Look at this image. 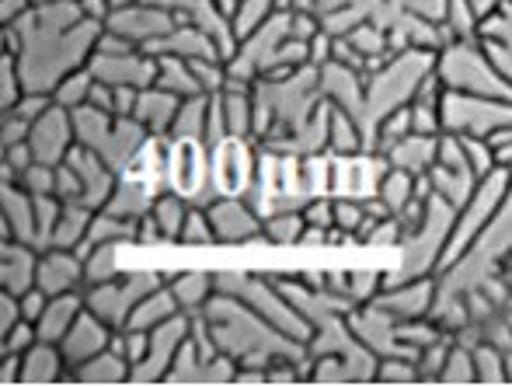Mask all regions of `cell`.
Segmentation results:
<instances>
[{"mask_svg":"<svg viewBox=\"0 0 512 387\" xmlns=\"http://www.w3.org/2000/svg\"><path fill=\"white\" fill-rule=\"evenodd\" d=\"M11 28L18 32L14 56H18L21 77H25V91H49V95L67 74L88 67L98 35L105 32L102 21L84 18L77 0L35 4Z\"/></svg>","mask_w":512,"mask_h":387,"instance_id":"cell-1","label":"cell"},{"mask_svg":"<svg viewBox=\"0 0 512 387\" xmlns=\"http://www.w3.org/2000/svg\"><path fill=\"white\" fill-rule=\"evenodd\" d=\"M199 318L213 335L216 349L234 356L241 367H272L276 360H304L307 356V342L283 335L230 293L216 290L213 300L199 311Z\"/></svg>","mask_w":512,"mask_h":387,"instance_id":"cell-2","label":"cell"},{"mask_svg":"<svg viewBox=\"0 0 512 387\" xmlns=\"http://www.w3.org/2000/svg\"><path fill=\"white\" fill-rule=\"evenodd\" d=\"M175 269H161V265H136V269H126L122 276L108 279V283L88 286L84 290V300H88V311H95L98 318L108 321L112 328H126L129 314L136 311L147 293H154L157 286H164L171 279Z\"/></svg>","mask_w":512,"mask_h":387,"instance_id":"cell-3","label":"cell"},{"mask_svg":"<svg viewBox=\"0 0 512 387\" xmlns=\"http://www.w3.org/2000/svg\"><path fill=\"white\" fill-rule=\"evenodd\" d=\"M168 189L185 196L192 206H209L220 199L209 178V143L196 136H168Z\"/></svg>","mask_w":512,"mask_h":387,"instance_id":"cell-4","label":"cell"},{"mask_svg":"<svg viewBox=\"0 0 512 387\" xmlns=\"http://www.w3.org/2000/svg\"><path fill=\"white\" fill-rule=\"evenodd\" d=\"M258 140L227 133L223 140L209 143V178L220 196H248L258 175Z\"/></svg>","mask_w":512,"mask_h":387,"instance_id":"cell-5","label":"cell"},{"mask_svg":"<svg viewBox=\"0 0 512 387\" xmlns=\"http://www.w3.org/2000/svg\"><path fill=\"white\" fill-rule=\"evenodd\" d=\"M206 213L213 220L216 241L223 248H255V245L269 248L262 234L265 217L251 206L248 196H220L216 203L206 206Z\"/></svg>","mask_w":512,"mask_h":387,"instance_id":"cell-6","label":"cell"},{"mask_svg":"<svg viewBox=\"0 0 512 387\" xmlns=\"http://www.w3.org/2000/svg\"><path fill=\"white\" fill-rule=\"evenodd\" d=\"M391 161L380 150H356V154H335V175H331V196L370 199L377 196L380 178L387 175Z\"/></svg>","mask_w":512,"mask_h":387,"instance_id":"cell-7","label":"cell"},{"mask_svg":"<svg viewBox=\"0 0 512 387\" xmlns=\"http://www.w3.org/2000/svg\"><path fill=\"white\" fill-rule=\"evenodd\" d=\"M192 335V314H175L171 321L157 325L150 332V349L140 363L133 367V381L129 384H164L171 363H175L182 342Z\"/></svg>","mask_w":512,"mask_h":387,"instance_id":"cell-8","label":"cell"},{"mask_svg":"<svg viewBox=\"0 0 512 387\" xmlns=\"http://www.w3.org/2000/svg\"><path fill=\"white\" fill-rule=\"evenodd\" d=\"M108 32H119L122 39H129L133 46L147 49L150 42L164 39L168 32L178 28V14L168 11V7H154V4H129V7H119V11L108 14L105 21Z\"/></svg>","mask_w":512,"mask_h":387,"instance_id":"cell-9","label":"cell"},{"mask_svg":"<svg viewBox=\"0 0 512 387\" xmlns=\"http://www.w3.org/2000/svg\"><path fill=\"white\" fill-rule=\"evenodd\" d=\"M88 67L98 81L112 84V88L143 91V88H154L157 81V56H150L147 49H133V53H115V56L91 53Z\"/></svg>","mask_w":512,"mask_h":387,"instance_id":"cell-10","label":"cell"},{"mask_svg":"<svg viewBox=\"0 0 512 387\" xmlns=\"http://www.w3.org/2000/svg\"><path fill=\"white\" fill-rule=\"evenodd\" d=\"M28 143H32V154L39 164H63L67 154L77 147V129H74V112L63 109V105H53L46 116H39L32 123V133H28Z\"/></svg>","mask_w":512,"mask_h":387,"instance_id":"cell-11","label":"cell"},{"mask_svg":"<svg viewBox=\"0 0 512 387\" xmlns=\"http://www.w3.org/2000/svg\"><path fill=\"white\" fill-rule=\"evenodd\" d=\"M35 286L46 290L49 297L84 290V286H88V276H84V255L70 252V248H42L39 279H35Z\"/></svg>","mask_w":512,"mask_h":387,"instance_id":"cell-12","label":"cell"},{"mask_svg":"<svg viewBox=\"0 0 512 387\" xmlns=\"http://www.w3.org/2000/svg\"><path fill=\"white\" fill-rule=\"evenodd\" d=\"M67 161L74 164L77 175H81V182H84V199H81V203H88L91 210H102L108 199H112L115 185H119V171H115L112 164L98 154V150L84 147V143H77V147L70 150Z\"/></svg>","mask_w":512,"mask_h":387,"instance_id":"cell-13","label":"cell"},{"mask_svg":"<svg viewBox=\"0 0 512 387\" xmlns=\"http://www.w3.org/2000/svg\"><path fill=\"white\" fill-rule=\"evenodd\" d=\"M436 276H418L411 283L391 286V290H380L373 304L380 311H387L398 321H411V318H429L432 304H436Z\"/></svg>","mask_w":512,"mask_h":387,"instance_id":"cell-14","label":"cell"},{"mask_svg":"<svg viewBox=\"0 0 512 387\" xmlns=\"http://www.w3.org/2000/svg\"><path fill=\"white\" fill-rule=\"evenodd\" d=\"M112 335H115V328L108 325V321L98 318L95 311H88V307H84L81 318L70 325V332L63 335V342H60L70 370L81 367V363H88L91 356L105 353V349L112 346Z\"/></svg>","mask_w":512,"mask_h":387,"instance_id":"cell-15","label":"cell"},{"mask_svg":"<svg viewBox=\"0 0 512 387\" xmlns=\"http://www.w3.org/2000/svg\"><path fill=\"white\" fill-rule=\"evenodd\" d=\"M4 196V220H0V238L25 241L39 248V213H35V196L21 185H0Z\"/></svg>","mask_w":512,"mask_h":387,"instance_id":"cell-16","label":"cell"},{"mask_svg":"<svg viewBox=\"0 0 512 387\" xmlns=\"http://www.w3.org/2000/svg\"><path fill=\"white\" fill-rule=\"evenodd\" d=\"M39 258L42 248L25 245V241H4L0 245V290L14 293H28L39 279Z\"/></svg>","mask_w":512,"mask_h":387,"instance_id":"cell-17","label":"cell"},{"mask_svg":"<svg viewBox=\"0 0 512 387\" xmlns=\"http://www.w3.org/2000/svg\"><path fill=\"white\" fill-rule=\"evenodd\" d=\"M150 56H182V60H223L220 46L209 32L199 25H178L175 32H168L164 39L150 42Z\"/></svg>","mask_w":512,"mask_h":387,"instance_id":"cell-18","label":"cell"},{"mask_svg":"<svg viewBox=\"0 0 512 387\" xmlns=\"http://www.w3.org/2000/svg\"><path fill=\"white\" fill-rule=\"evenodd\" d=\"M178 105H182V95L168 88H143L136 95V105H133V119L147 129L150 136H171V126H175V116H178Z\"/></svg>","mask_w":512,"mask_h":387,"instance_id":"cell-19","label":"cell"},{"mask_svg":"<svg viewBox=\"0 0 512 387\" xmlns=\"http://www.w3.org/2000/svg\"><path fill=\"white\" fill-rule=\"evenodd\" d=\"M70 363L56 342H35L21 353V384H67Z\"/></svg>","mask_w":512,"mask_h":387,"instance_id":"cell-20","label":"cell"},{"mask_svg":"<svg viewBox=\"0 0 512 387\" xmlns=\"http://www.w3.org/2000/svg\"><path fill=\"white\" fill-rule=\"evenodd\" d=\"M436 150H439V136H425V133H408L405 140L391 143L384 150V157L391 161V168H401L408 175L422 178L425 171L436 164Z\"/></svg>","mask_w":512,"mask_h":387,"instance_id":"cell-21","label":"cell"},{"mask_svg":"<svg viewBox=\"0 0 512 387\" xmlns=\"http://www.w3.org/2000/svg\"><path fill=\"white\" fill-rule=\"evenodd\" d=\"M84 307H88V300H84V290L60 293V297H49L46 314H42V318L35 321V328H39V339L42 342H56V346H60L63 335H67L70 325H74V321L81 318Z\"/></svg>","mask_w":512,"mask_h":387,"instance_id":"cell-22","label":"cell"},{"mask_svg":"<svg viewBox=\"0 0 512 387\" xmlns=\"http://www.w3.org/2000/svg\"><path fill=\"white\" fill-rule=\"evenodd\" d=\"M129 381H133V363L122 353H115L112 346L67 374V384H129Z\"/></svg>","mask_w":512,"mask_h":387,"instance_id":"cell-23","label":"cell"},{"mask_svg":"<svg viewBox=\"0 0 512 387\" xmlns=\"http://www.w3.org/2000/svg\"><path fill=\"white\" fill-rule=\"evenodd\" d=\"M168 286L185 314H199L209 300H213L216 276H213V269H175L168 279Z\"/></svg>","mask_w":512,"mask_h":387,"instance_id":"cell-24","label":"cell"},{"mask_svg":"<svg viewBox=\"0 0 512 387\" xmlns=\"http://www.w3.org/2000/svg\"><path fill=\"white\" fill-rule=\"evenodd\" d=\"M328 286L342 293L352 307L373 304L384 286V269H328Z\"/></svg>","mask_w":512,"mask_h":387,"instance_id":"cell-25","label":"cell"},{"mask_svg":"<svg viewBox=\"0 0 512 387\" xmlns=\"http://www.w3.org/2000/svg\"><path fill=\"white\" fill-rule=\"evenodd\" d=\"M255 84H227V91H220L223 119H227V133L234 136H251L255 140Z\"/></svg>","mask_w":512,"mask_h":387,"instance_id":"cell-26","label":"cell"},{"mask_svg":"<svg viewBox=\"0 0 512 387\" xmlns=\"http://www.w3.org/2000/svg\"><path fill=\"white\" fill-rule=\"evenodd\" d=\"M136 238H140V220H126L108 210H95V220H91V231L88 241L81 245V255L95 245H136Z\"/></svg>","mask_w":512,"mask_h":387,"instance_id":"cell-27","label":"cell"},{"mask_svg":"<svg viewBox=\"0 0 512 387\" xmlns=\"http://www.w3.org/2000/svg\"><path fill=\"white\" fill-rule=\"evenodd\" d=\"M175 314H185L182 307H178L175 293H171V286H157L154 293H147V297L136 304V311L129 314V328H143V332H154L157 325H164V321H171Z\"/></svg>","mask_w":512,"mask_h":387,"instance_id":"cell-28","label":"cell"},{"mask_svg":"<svg viewBox=\"0 0 512 387\" xmlns=\"http://www.w3.org/2000/svg\"><path fill=\"white\" fill-rule=\"evenodd\" d=\"M91 220H95V210L88 203H63L60 224L53 231V245L49 248H70V252H81V245L88 241Z\"/></svg>","mask_w":512,"mask_h":387,"instance_id":"cell-29","label":"cell"},{"mask_svg":"<svg viewBox=\"0 0 512 387\" xmlns=\"http://www.w3.org/2000/svg\"><path fill=\"white\" fill-rule=\"evenodd\" d=\"M154 192H147L143 185L129 182V178L119 175V185H115L112 199L102 206V210L115 213V217H126V220H143L150 213V206H154Z\"/></svg>","mask_w":512,"mask_h":387,"instance_id":"cell-30","label":"cell"},{"mask_svg":"<svg viewBox=\"0 0 512 387\" xmlns=\"http://www.w3.org/2000/svg\"><path fill=\"white\" fill-rule=\"evenodd\" d=\"M192 203L185 196H178V192H161V196L154 199V206H150V217L157 220V227L164 231V238H168V245H178V238H182V227H185V217H189Z\"/></svg>","mask_w":512,"mask_h":387,"instance_id":"cell-31","label":"cell"},{"mask_svg":"<svg viewBox=\"0 0 512 387\" xmlns=\"http://www.w3.org/2000/svg\"><path fill=\"white\" fill-rule=\"evenodd\" d=\"M307 220H304V210H279V213H269L262 224V234H265V245L269 248H300V234H304Z\"/></svg>","mask_w":512,"mask_h":387,"instance_id":"cell-32","label":"cell"},{"mask_svg":"<svg viewBox=\"0 0 512 387\" xmlns=\"http://www.w3.org/2000/svg\"><path fill=\"white\" fill-rule=\"evenodd\" d=\"M157 88H168L175 95L189 98V95H203L196 74H192V63L182 56H157Z\"/></svg>","mask_w":512,"mask_h":387,"instance_id":"cell-33","label":"cell"},{"mask_svg":"<svg viewBox=\"0 0 512 387\" xmlns=\"http://www.w3.org/2000/svg\"><path fill=\"white\" fill-rule=\"evenodd\" d=\"M126 252V245H95L84 252V276H88V286H98V283H108V279L122 276V262L119 255ZM84 286V290H88Z\"/></svg>","mask_w":512,"mask_h":387,"instance_id":"cell-34","label":"cell"},{"mask_svg":"<svg viewBox=\"0 0 512 387\" xmlns=\"http://www.w3.org/2000/svg\"><path fill=\"white\" fill-rule=\"evenodd\" d=\"M328 150L331 154H356V150H366L363 143V129H359L356 119L345 109H331L328 119Z\"/></svg>","mask_w":512,"mask_h":387,"instance_id":"cell-35","label":"cell"},{"mask_svg":"<svg viewBox=\"0 0 512 387\" xmlns=\"http://www.w3.org/2000/svg\"><path fill=\"white\" fill-rule=\"evenodd\" d=\"M276 4L279 0H237L234 14H230V32H234V39L244 42L255 28H262L265 21L279 11Z\"/></svg>","mask_w":512,"mask_h":387,"instance_id":"cell-36","label":"cell"},{"mask_svg":"<svg viewBox=\"0 0 512 387\" xmlns=\"http://www.w3.org/2000/svg\"><path fill=\"white\" fill-rule=\"evenodd\" d=\"M209 102H213V95L182 98V105H178V116H175V126H171V136H196V140H206Z\"/></svg>","mask_w":512,"mask_h":387,"instance_id":"cell-37","label":"cell"},{"mask_svg":"<svg viewBox=\"0 0 512 387\" xmlns=\"http://www.w3.org/2000/svg\"><path fill=\"white\" fill-rule=\"evenodd\" d=\"M98 77L91 74V67H77L74 74H67L60 84L53 88V102L63 105V109H81V105L91 102V88H95Z\"/></svg>","mask_w":512,"mask_h":387,"instance_id":"cell-38","label":"cell"},{"mask_svg":"<svg viewBox=\"0 0 512 387\" xmlns=\"http://www.w3.org/2000/svg\"><path fill=\"white\" fill-rule=\"evenodd\" d=\"M310 384H366L345 356H310Z\"/></svg>","mask_w":512,"mask_h":387,"instance_id":"cell-39","label":"cell"},{"mask_svg":"<svg viewBox=\"0 0 512 387\" xmlns=\"http://www.w3.org/2000/svg\"><path fill=\"white\" fill-rule=\"evenodd\" d=\"M216 245H220V241H216L213 220H209L206 206H192L189 217H185L178 248H216Z\"/></svg>","mask_w":512,"mask_h":387,"instance_id":"cell-40","label":"cell"},{"mask_svg":"<svg viewBox=\"0 0 512 387\" xmlns=\"http://www.w3.org/2000/svg\"><path fill=\"white\" fill-rule=\"evenodd\" d=\"M471 381H478V367H474V349L453 339L450 356H446V367H443V374H439V384H471Z\"/></svg>","mask_w":512,"mask_h":387,"instance_id":"cell-41","label":"cell"},{"mask_svg":"<svg viewBox=\"0 0 512 387\" xmlns=\"http://www.w3.org/2000/svg\"><path fill=\"white\" fill-rule=\"evenodd\" d=\"M474 367H478V381H485V384L509 381L506 353H502L495 342H481V346H474Z\"/></svg>","mask_w":512,"mask_h":387,"instance_id":"cell-42","label":"cell"},{"mask_svg":"<svg viewBox=\"0 0 512 387\" xmlns=\"http://www.w3.org/2000/svg\"><path fill=\"white\" fill-rule=\"evenodd\" d=\"M21 95H25V77H21L18 56L4 53V60H0V112L14 109Z\"/></svg>","mask_w":512,"mask_h":387,"instance_id":"cell-43","label":"cell"},{"mask_svg":"<svg viewBox=\"0 0 512 387\" xmlns=\"http://www.w3.org/2000/svg\"><path fill=\"white\" fill-rule=\"evenodd\" d=\"M192 63V74H196L199 88L203 95H220L227 91L230 74H227V60H189Z\"/></svg>","mask_w":512,"mask_h":387,"instance_id":"cell-44","label":"cell"},{"mask_svg":"<svg viewBox=\"0 0 512 387\" xmlns=\"http://www.w3.org/2000/svg\"><path fill=\"white\" fill-rule=\"evenodd\" d=\"M112 349L115 353H122L129 363H140L143 356H147V349H150V332H143V328H115V335H112Z\"/></svg>","mask_w":512,"mask_h":387,"instance_id":"cell-45","label":"cell"},{"mask_svg":"<svg viewBox=\"0 0 512 387\" xmlns=\"http://www.w3.org/2000/svg\"><path fill=\"white\" fill-rule=\"evenodd\" d=\"M377 381L380 384H411L418 381V367L411 356H384L377 363Z\"/></svg>","mask_w":512,"mask_h":387,"instance_id":"cell-46","label":"cell"},{"mask_svg":"<svg viewBox=\"0 0 512 387\" xmlns=\"http://www.w3.org/2000/svg\"><path fill=\"white\" fill-rule=\"evenodd\" d=\"M56 199H63V203H81L84 199V182L81 175H77V168L70 161L56 164Z\"/></svg>","mask_w":512,"mask_h":387,"instance_id":"cell-47","label":"cell"},{"mask_svg":"<svg viewBox=\"0 0 512 387\" xmlns=\"http://www.w3.org/2000/svg\"><path fill=\"white\" fill-rule=\"evenodd\" d=\"M18 185L32 192V196H53V192H56V168H53V164H39V161H35L32 168L21 175Z\"/></svg>","mask_w":512,"mask_h":387,"instance_id":"cell-48","label":"cell"},{"mask_svg":"<svg viewBox=\"0 0 512 387\" xmlns=\"http://www.w3.org/2000/svg\"><path fill=\"white\" fill-rule=\"evenodd\" d=\"M39 342V328H35V321H18V325L11 328V332L0 335V349L4 353H28V349Z\"/></svg>","mask_w":512,"mask_h":387,"instance_id":"cell-49","label":"cell"},{"mask_svg":"<svg viewBox=\"0 0 512 387\" xmlns=\"http://www.w3.org/2000/svg\"><path fill=\"white\" fill-rule=\"evenodd\" d=\"M53 95H49V91H25V95H21V102L14 105V109H7V112H18L21 119H28V123H35V119L39 116H46L49 109H53Z\"/></svg>","mask_w":512,"mask_h":387,"instance_id":"cell-50","label":"cell"},{"mask_svg":"<svg viewBox=\"0 0 512 387\" xmlns=\"http://www.w3.org/2000/svg\"><path fill=\"white\" fill-rule=\"evenodd\" d=\"M304 220L310 227H324L331 231L335 227V196H314L310 203L304 206Z\"/></svg>","mask_w":512,"mask_h":387,"instance_id":"cell-51","label":"cell"},{"mask_svg":"<svg viewBox=\"0 0 512 387\" xmlns=\"http://www.w3.org/2000/svg\"><path fill=\"white\" fill-rule=\"evenodd\" d=\"M28 133H32V123L21 119L18 112H0V147H14V143H28Z\"/></svg>","mask_w":512,"mask_h":387,"instance_id":"cell-52","label":"cell"},{"mask_svg":"<svg viewBox=\"0 0 512 387\" xmlns=\"http://www.w3.org/2000/svg\"><path fill=\"white\" fill-rule=\"evenodd\" d=\"M321 32V14L317 11H290V35L300 42H310Z\"/></svg>","mask_w":512,"mask_h":387,"instance_id":"cell-53","label":"cell"},{"mask_svg":"<svg viewBox=\"0 0 512 387\" xmlns=\"http://www.w3.org/2000/svg\"><path fill=\"white\" fill-rule=\"evenodd\" d=\"M331 56H335V35L321 28V32L307 42V63L310 67H324V63H331Z\"/></svg>","mask_w":512,"mask_h":387,"instance_id":"cell-54","label":"cell"},{"mask_svg":"<svg viewBox=\"0 0 512 387\" xmlns=\"http://www.w3.org/2000/svg\"><path fill=\"white\" fill-rule=\"evenodd\" d=\"M18 321H25V314H21V300L14 297V293L0 290V335L11 332Z\"/></svg>","mask_w":512,"mask_h":387,"instance_id":"cell-55","label":"cell"},{"mask_svg":"<svg viewBox=\"0 0 512 387\" xmlns=\"http://www.w3.org/2000/svg\"><path fill=\"white\" fill-rule=\"evenodd\" d=\"M18 300H21V314H25V321H39L49 307V293L39 290V286H32L28 293H21Z\"/></svg>","mask_w":512,"mask_h":387,"instance_id":"cell-56","label":"cell"},{"mask_svg":"<svg viewBox=\"0 0 512 387\" xmlns=\"http://www.w3.org/2000/svg\"><path fill=\"white\" fill-rule=\"evenodd\" d=\"M0 384L4 387L21 384V356L18 353H4V363H0Z\"/></svg>","mask_w":512,"mask_h":387,"instance_id":"cell-57","label":"cell"},{"mask_svg":"<svg viewBox=\"0 0 512 387\" xmlns=\"http://www.w3.org/2000/svg\"><path fill=\"white\" fill-rule=\"evenodd\" d=\"M35 7V0H4L0 4V14H4V25H14L18 18H25L28 11Z\"/></svg>","mask_w":512,"mask_h":387,"instance_id":"cell-58","label":"cell"},{"mask_svg":"<svg viewBox=\"0 0 512 387\" xmlns=\"http://www.w3.org/2000/svg\"><path fill=\"white\" fill-rule=\"evenodd\" d=\"M77 7H81V14L84 18H91V21H108V14H112V4L108 0H77Z\"/></svg>","mask_w":512,"mask_h":387,"instance_id":"cell-59","label":"cell"},{"mask_svg":"<svg viewBox=\"0 0 512 387\" xmlns=\"http://www.w3.org/2000/svg\"><path fill=\"white\" fill-rule=\"evenodd\" d=\"M300 248H328V231L324 227H304V234H300Z\"/></svg>","mask_w":512,"mask_h":387,"instance_id":"cell-60","label":"cell"},{"mask_svg":"<svg viewBox=\"0 0 512 387\" xmlns=\"http://www.w3.org/2000/svg\"><path fill=\"white\" fill-rule=\"evenodd\" d=\"M502 4H506V0H471V7L478 11V18H488V14L499 11Z\"/></svg>","mask_w":512,"mask_h":387,"instance_id":"cell-61","label":"cell"},{"mask_svg":"<svg viewBox=\"0 0 512 387\" xmlns=\"http://www.w3.org/2000/svg\"><path fill=\"white\" fill-rule=\"evenodd\" d=\"M112 4V11H119V7H129V4H140V0H108Z\"/></svg>","mask_w":512,"mask_h":387,"instance_id":"cell-62","label":"cell"}]
</instances>
